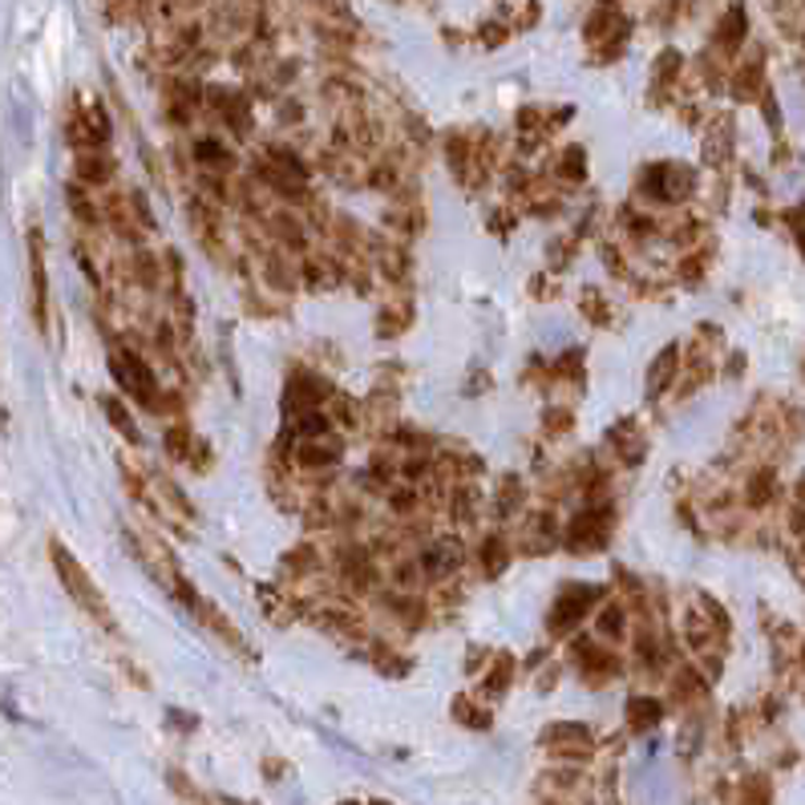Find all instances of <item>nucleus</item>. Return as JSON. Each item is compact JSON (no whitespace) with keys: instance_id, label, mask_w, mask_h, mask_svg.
Returning a JSON list of instances; mask_svg holds the SVG:
<instances>
[{"instance_id":"obj_1","label":"nucleus","mask_w":805,"mask_h":805,"mask_svg":"<svg viewBox=\"0 0 805 805\" xmlns=\"http://www.w3.org/2000/svg\"><path fill=\"white\" fill-rule=\"evenodd\" d=\"M49 559H53L57 566V580H61V587L70 591V599L77 603V608L89 615V620L98 623V627H106V632H118V620H113L110 603H106V595L98 591V583L89 580V571H85L77 559H73V551L65 547V542H49Z\"/></svg>"},{"instance_id":"obj_2","label":"nucleus","mask_w":805,"mask_h":805,"mask_svg":"<svg viewBox=\"0 0 805 805\" xmlns=\"http://www.w3.org/2000/svg\"><path fill=\"white\" fill-rule=\"evenodd\" d=\"M611 523H615V510H611V502H587V507L571 519V526H566V551L575 554H599L603 547L611 542Z\"/></svg>"},{"instance_id":"obj_3","label":"nucleus","mask_w":805,"mask_h":805,"mask_svg":"<svg viewBox=\"0 0 805 805\" xmlns=\"http://www.w3.org/2000/svg\"><path fill=\"white\" fill-rule=\"evenodd\" d=\"M599 599H603V587H595V583H566L563 591H559V599L551 603V611H547V632L551 636H571Z\"/></svg>"},{"instance_id":"obj_4","label":"nucleus","mask_w":805,"mask_h":805,"mask_svg":"<svg viewBox=\"0 0 805 805\" xmlns=\"http://www.w3.org/2000/svg\"><path fill=\"white\" fill-rule=\"evenodd\" d=\"M639 191L656 203H684L696 195V170L684 162H656L639 174Z\"/></svg>"},{"instance_id":"obj_5","label":"nucleus","mask_w":805,"mask_h":805,"mask_svg":"<svg viewBox=\"0 0 805 805\" xmlns=\"http://www.w3.org/2000/svg\"><path fill=\"white\" fill-rule=\"evenodd\" d=\"M110 373H113V381L122 385L138 405H155L158 401V377H155V368L146 365L138 353H130V349H118V353H110Z\"/></svg>"},{"instance_id":"obj_6","label":"nucleus","mask_w":805,"mask_h":805,"mask_svg":"<svg viewBox=\"0 0 805 805\" xmlns=\"http://www.w3.org/2000/svg\"><path fill=\"white\" fill-rule=\"evenodd\" d=\"M554 757H563V761H587L591 757V729L587 724H575V721H559V724H547L542 736H538Z\"/></svg>"},{"instance_id":"obj_7","label":"nucleus","mask_w":805,"mask_h":805,"mask_svg":"<svg viewBox=\"0 0 805 805\" xmlns=\"http://www.w3.org/2000/svg\"><path fill=\"white\" fill-rule=\"evenodd\" d=\"M28 271H33V312L37 325L45 328V308H49V276H45V252H41V231H28Z\"/></svg>"},{"instance_id":"obj_8","label":"nucleus","mask_w":805,"mask_h":805,"mask_svg":"<svg viewBox=\"0 0 805 805\" xmlns=\"http://www.w3.org/2000/svg\"><path fill=\"white\" fill-rule=\"evenodd\" d=\"M462 566V542L458 538H441L434 547H425L422 551V571L425 580H446Z\"/></svg>"},{"instance_id":"obj_9","label":"nucleus","mask_w":805,"mask_h":805,"mask_svg":"<svg viewBox=\"0 0 805 805\" xmlns=\"http://www.w3.org/2000/svg\"><path fill=\"white\" fill-rule=\"evenodd\" d=\"M608 441H611V450L623 458V466H636V462H644V450H648V446H644V429H639L632 417H623L620 425H611Z\"/></svg>"},{"instance_id":"obj_10","label":"nucleus","mask_w":805,"mask_h":805,"mask_svg":"<svg viewBox=\"0 0 805 805\" xmlns=\"http://www.w3.org/2000/svg\"><path fill=\"white\" fill-rule=\"evenodd\" d=\"M510 559H514V547H510L502 535H486L478 542V566L486 580H498L502 571L510 566Z\"/></svg>"},{"instance_id":"obj_11","label":"nucleus","mask_w":805,"mask_h":805,"mask_svg":"<svg viewBox=\"0 0 805 805\" xmlns=\"http://www.w3.org/2000/svg\"><path fill=\"white\" fill-rule=\"evenodd\" d=\"M195 615H198V620H203V623H207L211 632H219V636H223L227 644H231V648L240 651V656H252V651H247V639L240 636V627H235V623L227 620V611H219V608H215L211 599H198Z\"/></svg>"},{"instance_id":"obj_12","label":"nucleus","mask_w":805,"mask_h":805,"mask_svg":"<svg viewBox=\"0 0 805 805\" xmlns=\"http://www.w3.org/2000/svg\"><path fill=\"white\" fill-rule=\"evenodd\" d=\"M680 344H668V349H660V356L651 361L648 368V397H660L668 389V385H676V373H680Z\"/></svg>"},{"instance_id":"obj_13","label":"nucleus","mask_w":805,"mask_h":805,"mask_svg":"<svg viewBox=\"0 0 805 805\" xmlns=\"http://www.w3.org/2000/svg\"><path fill=\"white\" fill-rule=\"evenodd\" d=\"M660 721H664V700H656V696H632L627 700V729L632 733H651Z\"/></svg>"},{"instance_id":"obj_14","label":"nucleus","mask_w":805,"mask_h":805,"mask_svg":"<svg viewBox=\"0 0 805 805\" xmlns=\"http://www.w3.org/2000/svg\"><path fill=\"white\" fill-rule=\"evenodd\" d=\"M729 150H733V122H729V113H721V118L712 122V130H708V138H705V162L712 170L724 167Z\"/></svg>"},{"instance_id":"obj_15","label":"nucleus","mask_w":805,"mask_h":805,"mask_svg":"<svg viewBox=\"0 0 805 805\" xmlns=\"http://www.w3.org/2000/svg\"><path fill=\"white\" fill-rule=\"evenodd\" d=\"M300 466H337V458H340V438H332V434H325V441L320 438H308L304 446H300Z\"/></svg>"},{"instance_id":"obj_16","label":"nucleus","mask_w":805,"mask_h":805,"mask_svg":"<svg viewBox=\"0 0 805 805\" xmlns=\"http://www.w3.org/2000/svg\"><path fill=\"white\" fill-rule=\"evenodd\" d=\"M745 28H749V21H745V9H741V4H733V9L724 13L721 25H717V45H721L724 53H736V49H741V41H745Z\"/></svg>"},{"instance_id":"obj_17","label":"nucleus","mask_w":805,"mask_h":805,"mask_svg":"<svg viewBox=\"0 0 805 805\" xmlns=\"http://www.w3.org/2000/svg\"><path fill=\"white\" fill-rule=\"evenodd\" d=\"M191 155H195V162H198V167L219 170V174H223V170H231V167H235V155L227 150L223 142H215V138H198L195 146H191Z\"/></svg>"},{"instance_id":"obj_18","label":"nucleus","mask_w":805,"mask_h":805,"mask_svg":"<svg viewBox=\"0 0 805 805\" xmlns=\"http://www.w3.org/2000/svg\"><path fill=\"white\" fill-rule=\"evenodd\" d=\"M410 325H413L410 300H401V304H385V312L377 316V332H381V337H401Z\"/></svg>"},{"instance_id":"obj_19","label":"nucleus","mask_w":805,"mask_h":805,"mask_svg":"<svg viewBox=\"0 0 805 805\" xmlns=\"http://www.w3.org/2000/svg\"><path fill=\"white\" fill-rule=\"evenodd\" d=\"M101 410H106V417H110V425L118 429V434H126L130 446H142V434L138 425H134V417L126 413V405L118 401V397H101Z\"/></svg>"},{"instance_id":"obj_20","label":"nucleus","mask_w":805,"mask_h":805,"mask_svg":"<svg viewBox=\"0 0 805 805\" xmlns=\"http://www.w3.org/2000/svg\"><path fill=\"white\" fill-rule=\"evenodd\" d=\"M595 627H599V636H608V639L620 644V639L627 636V608H623V603H603Z\"/></svg>"},{"instance_id":"obj_21","label":"nucleus","mask_w":805,"mask_h":805,"mask_svg":"<svg viewBox=\"0 0 805 805\" xmlns=\"http://www.w3.org/2000/svg\"><path fill=\"white\" fill-rule=\"evenodd\" d=\"M554 174L566 179V183H583V179H587V150H583V146H566L563 155H559Z\"/></svg>"},{"instance_id":"obj_22","label":"nucleus","mask_w":805,"mask_h":805,"mask_svg":"<svg viewBox=\"0 0 805 805\" xmlns=\"http://www.w3.org/2000/svg\"><path fill=\"white\" fill-rule=\"evenodd\" d=\"M523 502H526V490H523V481L514 478V474H507V478H502V490H498L495 514H498V519H510V514H514V510L523 507Z\"/></svg>"},{"instance_id":"obj_23","label":"nucleus","mask_w":805,"mask_h":805,"mask_svg":"<svg viewBox=\"0 0 805 805\" xmlns=\"http://www.w3.org/2000/svg\"><path fill=\"white\" fill-rule=\"evenodd\" d=\"M77 174H82L89 186H101V183H110V179H113V162L89 150V155L77 158Z\"/></svg>"},{"instance_id":"obj_24","label":"nucleus","mask_w":805,"mask_h":805,"mask_svg":"<svg viewBox=\"0 0 805 805\" xmlns=\"http://www.w3.org/2000/svg\"><path fill=\"white\" fill-rule=\"evenodd\" d=\"M510 676H514V660H510V656H498L495 668H490V672L481 676V693H486V696H502V693H507Z\"/></svg>"},{"instance_id":"obj_25","label":"nucleus","mask_w":805,"mask_h":805,"mask_svg":"<svg viewBox=\"0 0 805 805\" xmlns=\"http://www.w3.org/2000/svg\"><path fill=\"white\" fill-rule=\"evenodd\" d=\"M271 227H276V235H280V240L288 243L292 252H300V247L308 243V235H304V227H300L296 219H292V215L276 211V215H271Z\"/></svg>"},{"instance_id":"obj_26","label":"nucleus","mask_w":805,"mask_h":805,"mask_svg":"<svg viewBox=\"0 0 805 805\" xmlns=\"http://www.w3.org/2000/svg\"><path fill=\"white\" fill-rule=\"evenodd\" d=\"M693 608L700 611V615H705V620L712 623V627H717L721 636H729V615H724V608L717 603V599H712V595L696 591V595H693Z\"/></svg>"},{"instance_id":"obj_27","label":"nucleus","mask_w":805,"mask_h":805,"mask_svg":"<svg viewBox=\"0 0 805 805\" xmlns=\"http://www.w3.org/2000/svg\"><path fill=\"white\" fill-rule=\"evenodd\" d=\"M191 446H195V438H191V425H170L167 429V453L174 458V462H191Z\"/></svg>"},{"instance_id":"obj_28","label":"nucleus","mask_w":805,"mask_h":805,"mask_svg":"<svg viewBox=\"0 0 805 805\" xmlns=\"http://www.w3.org/2000/svg\"><path fill=\"white\" fill-rule=\"evenodd\" d=\"M580 308H583V316H587L591 325H611V308H608V300L599 296L595 288H583Z\"/></svg>"},{"instance_id":"obj_29","label":"nucleus","mask_w":805,"mask_h":805,"mask_svg":"<svg viewBox=\"0 0 805 805\" xmlns=\"http://www.w3.org/2000/svg\"><path fill=\"white\" fill-rule=\"evenodd\" d=\"M70 211L77 215L85 227H98L101 223V215H98V207H94V198L85 195L82 186H70Z\"/></svg>"},{"instance_id":"obj_30","label":"nucleus","mask_w":805,"mask_h":805,"mask_svg":"<svg viewBox=\"0 0 805 805\" xmlns=\"http://www.w3.org/2000/svg\"><path fill=\"white\" fill-rule=\"evenodd\" d=\"M453 712H458V721L469 724V729H490V717H486V708H478L469 696H458L453 700Z\"/></svg>"},{"instance_id":"obj_31","label":"nucleus","mask_w":805,"mask_h":805,"mask_svg":"<svg viewBox=\"0 0 805 805\" xmlns=\"http://www.w3.org/2000/svg\"><path fill=\"white\" fill-rule=\"evenodd\" d=\"M769 498H773V474H769V469H757V474L749 478V495H745V502H749V507H765Z\"/></svg>"},{"instance_id":"obj_32","label":"nucleus","mask_w":805,"mask_h":805,"mask_svg":"<svg viewBox=\"0 0 805 805\" xmlns=\"http://www.w3.org/2000/svg\"><path fill=\"white\" fill-rule=\"evenodd\" d=\"M680 65H684V57L676 53V49H664V53L656 57V82L668 85L680 77Z\"/></svg>"},{"instance_id":"obj_33","label":"nucleus","mask_w":805,"mask_h":805,"mask_svg":"<svg viewBox=\"0 0 805 805\" xmlns=\"http://www.w3.org/2000/svg\"><path fill=\"white\" fill-rule=\"evenodd\" d=\"M571 425H575V413H571V410H547V413H542V429H547L551 438H566V434H571Z\"/></svg>"},{"instance_id":"obj_34","label":"nucleus","mask_w":805,"mask_h":805,"mask_svg":"<svg viewBox=\"0 0 805 805\" xmlns=\"http://www.w3.org/2000/svg\"><path fill=\"white\" fill-rule=\"evenodd\" d=\"M757 85H761V65H745V73H736L733 94L741 101H749L753 94H757Z\"/></svg>"},{"instance_id":"obj_35","label":"nucleus","mask_w":805,"mask_h":805,"mask_svg":"<svg viewBox=\"0 0 805 805\" xmlns=\"http://www.w3.org/2000/svg\"><path fill=\"white\" fill-rule=\"evenodd\" d=\"M446 158H450V167L458 170V174H466V167H469V142L462 138V134H450V146H446Z\"/></svg>"},{"instance_id":"obj_36","label":"nucleus","mask_w":805,"mask_h":805,"mask_svg":"<svg viewBox=\"0 0 805 805\" xmlns=\"http://www.w3.org/2000/svg\"><path fill=\"white\" fill-rule=\"evenodd\" d=\"M700 271H705V259H700V255H693V259H684V264L676 268V280L696 283V280H700Z\"/></svg>"},{"instance_id":"obj_37","label":"nucleus","mask_w":805,"mask_h":805,"mask_svg":"<svg viewBox=\"0 0 805 805\" xmlns=\"http://www.w3.org/2000/svg\"><path fill=\"white\" fill-rule=\"evenodd\" d=\"M603 264H608L611 276H627V268H623V255L611 247V243H603Z\"/></svg>"},{"instance_id":"obj_38","label":"nucleus","mask_w":805,"mask_h":805,"mask_svg":"<svg viewBox=\"0 0 805 805\" xmlns=\"http://www.w3.org/2000/svg\"><path fill=\"white\" fill-rule=\"evenodd\" d=\"M170 724H179V729H195V717H186V712H174V708H170Z\"/></svg>"},{"instance_id":"obj_39","label":"nucleus","mask_w":805,"mask_h":805,"mask_svg":"<svg viewBox=\"0 0 805 805\" xmlns=\"http://www.w3.org/2000/svg\"><path fill=\"white\" fill-rule=\"evenodd\" d=\"M733 365H729V377H736V373H745V356H729Z\"/></svg>"},{"instance_id":"obj_40","label":"nucleus","mask_w":805,"mask_h":805,"mask_svg":"<svg viewBox=\"0 0 805 805\" xmlns=\"http://www.w3.org/2000/svg\"><path fill=\"white\" fill-rule=\"evenodd\" d=\"M797 211H802V219H805V207H797ZM797 240H802V252H805V223H802V231H797Z\"/></svg>"},{"instance_id":"obj_41","label":"nucleus","mask_w":805,"mask_h":805,"mask_svg":"<svg viewBox=\"0 0 805 805\" xmlns=\"http://www.w3.org/2000/svg\"><path fill=\"white\" fill-rule=\"evenodd\" d=\"M797 495H802V502H805V478H802V481H797Z\"/></svg>"}]
</instances>
